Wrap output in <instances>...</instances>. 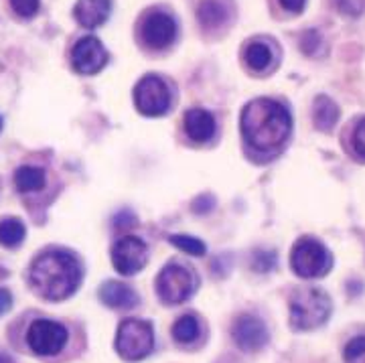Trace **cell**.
<instances>
[{
	"label": "cell",
	"instance_id": "1",
	"mask_svg": "<svg viewBox=\"0 0 365 363\" xmlns=\"http://www.w3.org/2000/svg\"><path fill=\"white\" fill-rule=\"evenodd\" d=\"M292 118L280 102L270 98L252 100L242 112V132L246 143L258 153H272L287 143Z\"/></svg>",
	"mask_w": 365,
	"mask_h": 363
},
{
	"label": "cell",
	"instance_id": "2",
	"mask_svg": "<svg viewBox=\"0 0 365 363\" xmlns=\"http://www.w3.org/2000/svg\"><path fill=\"white\" fill-rule=\"evenodd\" d=\"M31 286L41 299L63 300L78 290L81 268L69 252H45L31 266Z\"/></svg>",
	"mask_w": 365,
	"mask_h": 363
},
{
	"label": "cell",
	"instance_id": "3",
	"mask_svg": "<svg viewBox=\"0 0 365 363\" xmlns=\"http://www.w3.org/2000/svg\"><path fill=\"white\" fill-rule=\"evenodd\" d=\"M333 302L319 288H300L290 299V327L294 331H313L325 324Z\"/></svg>",
	"mask_w": 365,
	"mask_h": 363
},
{
	"label": "cell",
	"instance_id": "4",
	"mask_svg": "<svg viewBox=\"0 0 365 363\" xmlns=\"http://www.w3.org/2000/svg\"><path fill=\"white\" fill-rule=\"evenodd\" d=\"M290 266L300 278H321L333 268V256L314 237H300L292 247Z\"/></svg>",
	"mask_w": 365,
	"mask_h": 363
},
{
	"label": "cell",
	"instance_id": "5",
	"mask_svg": "<svg viewBox=\"0 0 365 363\" xmlns=\"http://www.w3.org/2000/svg\"><path fill=\"white\" fill-rule=\"evenodd\" d=\"M155 345L153 324L140 319H126L118 327L116 351L120 357L128 362L144 359Z\"/></svg>",
	"mask_w": 365,
	"mask_h": 363
},
{
	"label": "cell",
	"instance_id": "6",
	"mask_svg": "<svg viewBox=\"0 0 365 363\" xmlns=\"http://www.w3.org/2000/svg\"><path fill=\"white\" fill-rule=\"evenodd\" d=\"M26 343L31 351L41 357H53L66 347L67 329L63 324L49 321V319H37L29 327Z\"/></svg>",
	"mask_w": 365,
	"mask_h": 363
},
{
	"label": "cell",
	"instance_id": "7",
	"mask_svg": "<svg viewBox=\"0 0 365 363\" xmlns=\"http://www.w3.org/2000/svg\"><path fill=\"white\" fill-rule=\"evenodd\" d=\"M134 102L144 116H163L169 110L170 91L160 78L146 76L134 88Z\"/></svg>",
	"mask_w": 365,
	"mask_h": 363
},
{
	"label": "cell",
	"instance_id": "8",
	"mask_svg": "<svg viewBox=\"0 0 365 363\" xmlns=\"http://www.w3.org/2000/svg\"><path fill=\"white\" fill-rule=\"evenodd\" d=\"M195 288V280L189 270H185L182 266L169 264L165 266L157 278V292L160 299L169 305H179L191 297Z\"/></svg>",
	"mask_w": 365,
	"mask_h": 363
},
{
	"label": "cell",
	"instance_id": "9",
	"mask_svg": "<svg viewBox=\"0 0 365 363\" xmlns=\"http://www.w3.org/2000/svg\"><path fill=\"white\" fill-rule=\"evenodd\" d=\"M148 252H146V244L136 235H124L120 237L114 247H112V262L118 272L124 276H132V274L140 272L146 264Z\"/></svg>",
	"mask_w": 365,
	"mask_h": 363
},
{
	"label": "cell",
	"instance_id": "10",
	"mask_svg": "<svg viewBox=\"0 0 365 363\" xmlns=\"http://www.w3.org/2000/svg\"><path fill=\"white\" fill-rule=\"evenodd\" d=\"M232 337L240 349L250 351V353L260 351L270 341L266 323L254 315H240L235 319L232 324Z\"/></svg>",
	"mask_w": 365,
	"mask_h": 363
},
{
	"label": "cell",
	"instance_id": "11",
	"mask_svg": "<svg viewBox=\"0 0 365 363\" xmlns=\"http://www.w3.org/2000/svg\"><path fill=\"white\" fill-rule=\"evenodd\" d=\"M108 63V51L96 37H83L71 51V65L78 73L93 76Z\"/></svg>",
	"mask_w": 365,
	"mask_h": 363
},
{
	"label": "cell",
	"instance_id": "12",
	"mask_svg": "<svg viewBox=\"0 0 365 363\" xmlns=\"http://www.w3.org/2000/svg\"><path fill=\"white\" fill-rule=\"evenodd\" d=\"M144 43L153 49H165L177 37V25L165 13H153L143 25Z\"/></svg>",
	"mask_w": 365,
	"mask_h": 363
},
{
	"label": "cell",
	"instance_id": "13",
	"mask_svg": "<svg viewBox=\"0 0 365 363\" xmlns=\"http://www.w3.org/2000/svg\"><path fill=\"white\" fill-rule=\"evenodd\" d=\"M100 299L106 307L118 309V311H130L138 305V295L130 286L118 280H108L100 286Z\"/></svg>",
	"mask_w": 365,
	"mask_h": 363
},
{
	"label": "cell",
	"instance_id": "14",
	"mask_svg": "<svg viewBox=\"0 0 365 363\" xmlns=\"http://www.w3.org/2000/svg\"><path fill=\"white\" fill-rule=\"evenodd\" d=\"M110 11H112V0H79L73 14L79 25H83L86 29H96L104 25L106 19L110 16Z\"/></svg>",
	"mask_w": 365,
	"mask_h": 363
},
{
	"label": "cell",
	"instance_id": "15",
	"mask_svg": "<svg viewBox=\"0 0 365 363\" xmlns=\"http://www.w3.org/2000/svg\"><path fill=\"white\" fill-rule=\"evenodd\" d=\"M185 132L189 134L191 140L205 143L215 132V120L203 108H191L185 114Z\"/></svg>",
	"mask_w": 365,
	"mask_h": 363
},
{
	"label": "cell",
	"instance_id": "16",
	"mask_svg": "<svg viewBox=\"0 0 365 363\" xmlns=\"http://www.w3.org/2000/svg\"><path fill=\"white\" fill-rule=\"evenodd\" d=\"M313 120L314 126L319 130H323V132L333 130V126L339 120V106L327 96H319L313 106Z\"/></svg>",
	"mask_w": 365,
	"mask_h": 363
},
{
	"label": "cell",
	"instance_id": "17",
	"mask_svg": "<svg viewBox=\"0 0 365 363\" xmlns=\"http://www.w3.org/2000/svg\"><path fill=\"white\" fill-rule=\"evenodd\" d=\"M14 187L21 193H33V191H41L45 187V170L39 167H21L14 173Z\"/></svg>",
	"mask_w": 365,
	"mask_h": 363
},
{
	"label": "cell",
	"instance_id": "18",
	"mask_svg": "<svg viewBox=\"0 0 365 363\" xmlns=\"http://www.w3.org/2000/svg\"><path fill=\"white\" fill-rule=\"evenodd\" d=\"M199 21L205 29H217L225 23V6L217 0H205L199 6Z\"/></svg>",
	"mask_w": 365,
	"mask_h": 363
},
{
	"label": "cell",
	"instance_id": "19",
	"mask_svg": "<svg viewBox=\"0 0 365 363\" xmlns=\"http://www.w3.org/2000/svg\"><path fill=\"white\" fill-rule=\"evenodd\" d=\"M25 240V225L23 221L9 218L0 221V244L6 247L19 246Z\"/></svg>",
	"mask_w": 365,
	"mask_h": 363
},
{
	"label": "cell",
	"instance_id": "20",
	"mask_svg": "<svg viewBox=\"0 0 365 363\" xmlns=\"http://www.w3.org/2000/svg\"><path fill=\"white\" fill-rule=\"evenodd\" d=\"M173 337L179 343H193L199 337V321L193 315H182L181 319L173 324Z\"/></svg>",
	"mask_w": 365,
	"mask_h": 363
},
{
	"label": "cell",
	"instance_id": "21",
	"mask_svg": "<svg viewBox=\"0 0 365 363\" xmlns=\"http://www.w3.org/2000/svg\"><path fill=\"white\" fill-rule=\"evenodd\" d=\"M246 63L254 71H262L272 63V51L264 43H250L246 49Z\"/></svg>",
	"mask_w": 365,
	"mask_h": 363
},
{
	"label": "cell",
	"instance_id": "22",
	"mask_svg": "<svg viewBox=\"0 0 365 363\" xmlns=\"http://www.w3.org/2000/svg\"><path fill=\"white\" fill-rule=\"evenodd\" d=\"M169 240L173 246H177L191 256H205V252H207L205 244L197 237H191V235H170Z\"/></svg>",
	"mask_w": 365,
	"mask_h": 363
},
{
	"label": "cell",
	"instance_id": "23",
	"mask_svg": "<svg viewBox=\"0 0 365 363\" xmlns=\"http://www.w3.org/2000/svg\"><path fill=\"white\" fill-rule=\"evenodd\" d=\"M345 363H365V335L351 339L343 351Z\"/></svg>",
	"mask_w": 365,
	"mask_h": 363
},
{
	"label": "cell",
	"instance_id": "24",
	"mask_svg": "<svg viewBox=\"0 0 365 363\" xmlns=\"http://www.w3.org/2000/svg\"><path fill=\"white\" fill-rule=\"evenodd\" d=\"M321 47H323V39H321V35H319L317 31H309V33L302 35V39H300V49L307 53V55H319Z\"/></svg>",
	"mask_w": 365,
	"mask_h": 363
},
{
	"label": "cell",
	"instance_id": "25",
	"mask_svg": "<svg viewBox=\"0 0 365 363\" xmlns=\"http://www.w3.org/2000/svg\"><path fill=\"white\" fill-rule=\"evenodd\" d=\"M276 264V254L274 252H256L252 260V268L256 272H270Z\"/></svg>",
	"mask_w": 365,
	"mask_h": 363
},
{
	"label": "cell",
	"instance_id": "26",
	"mask_svg": "<svg viewBox=\"0 0 365 363\" xmlns=\"http://www.w3.org/2000/svg\"><path fill=\"white\" fill-rule=\"evenodd\" d=\"M13 11L23 19H31L39 11V0H11Z\"/></svg>",
	"mask_w": 365,
	"mask_h": 363
},
{
	"label": "cell",
	"instance_id": "27",
	"mask_svg": "<svg viewBox=\"0 0 365 363\" xmlns=\"http://www.w3.org/2000/svg\"><path fill=\"white\" fill-rule=\"evenodd\" d=\"M337 4L343 13L351 14V16L365 13V0H337Z\"/></svg>",
	"mask_w": 365,
	"mask_h": 363
},
{
	"label": "cell",
	"instance_id": "28",
	"mask_svg": "<svg viewBox=\"0 0 365 363\" xmlns=\"http://www.w3.org/2000/svg\"><path fill=\"white\" fill-rule=\"evenodd\" d=\"M353 146H355L357 155L365 158V118L355 126V132H353Z\"/></svg>",
	"mask_w": 365,
	"mask_h": 363
},
{
	"label": "cell",
	"instance_id": "29",
	"mask_svg": "<svg viewBox=\"0 0 365 363\" xmlns=\"http://www.w3.org/2000/svg\"><path fill=\"white\" fill-rule=\"evenodd\" d=\"M114 225L120 227V230H126V227L136 225V218L132 215L130 211H122V213H118L116 218H114Z\"/></svg>",
	"mask_w": 365,
	"mask_h": 363
},
{
	"label": "cell",
	"instance_id": "30",
	"mask_svg": "<svg viewBox=\"0 0 365 363\" xmlns=\"http://www.w3.org/2000/svg\"><path fill=\"white\" fill-rule=\"evenodd\" d=\"M11 307H13V297H11V292L4 290V288H0V317L11 311Z\"/></svg>",
	"mask_w": 365,
	"mask_h": 363
},
{
	"label": "cell",
	"instance_id": "31",
	"mask_svg": "<svg viewBox=\"0 0 365 363\" xmlns=\"http://www.w3.org/2000/svg\"><path fill=\"white\" fill-rule=\"evenodd\" d=\"M304 2H307V0H280L282 9H287L290 13H302Z\"/></svg>",
	"mask_w": 365,
	"mask_h": 363
},
{
	"label": "cell",
	"instance_id": "32",
	"mask_svg": "<svg viewBox=\"0 0 365 363\" xmlns=\"http://www.w3.org/2000/svg\"><path fill=\"white\" fill-rule=\"evenodd\" d=\"M0 363H11V359L6 355H0Z\"/></svg>",
	"mask_w": 365,
	"mask_h": 363
},
{
	"label": "cell",
	"instance_id": "33",
	"mask_svg": "<svg viewBox=\"0 0 365 363\" xmlns=\"http://www.w3.org/2000/svg\"><path fill=\"white\" fill-rule=\"evenodd\" d=\"M0 130H2V118H0Z\"/></svg>",
	"mask_w": 365,
	"mask_h": 363
}]
</instances>
